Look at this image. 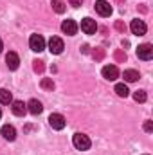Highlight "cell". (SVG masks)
<instances>
[{
    "label": "cell",
    "instance_id": "1",
    "mask_svg": "<svg viewBox=\"0 0 153 155\" xmlns=\"http://www.w3.org/2000/svg\"><path fill=\"white\" fill-rule=\"evenodd\" d=\"M72 144H74V148H76V150L86 152V150H90L92 141H90V137H88V135H85V134H74V137H72Z\"/></svg>",
    "mask_w": 153,
    "mask_h": 155
},
{
    "label": "cell",
    "instance_id": "2",
    "mask_svg": "<svg viewBox=\"0 0 153 155\" xmlns=\"http://www.w3.org/2000/svg\"><path fill=\"white\" fill-rule=\"evenodd\" d=\"M137 56L139 60H144V61H150L153 58V47L151 43H142L137 47Z\"/></svg>",
    "mask_w": 153,
    "mask_h": 155
},
{
    "label": "cell",
    "instance_id": "3",
    "mask_svg": "<svg viewBox=\"0 0 153 155\" xmlns=\"http://www.w3.org/2000/svg\"><path fill=\"white\" fill-rule=\"evenodd\" d=\"M29 47H31V51H34V52H41V51L45 49V38H43L41 35H31V38H29Z\"/></svg>",
    "mask_w": 153,
    "mask_h": 155
},
{
    "label": "cell",
    "instance_id": "4",
    "mask_svg": "<svg viewBox=\"0 0 153 155\" xmlns=\"http://www.w3.org/2000/svg\"><path fill=\"white\" fill-rule=\"evenodd\" d=\"M49 124H50L54 130H63L65 124H67V119L61 116V114H50V116H49Z\"/></svg>",
    "mask_w": 153,
    "mask_h": 155
},
{
    "label": "cell",
    "instance_id": "5",
    "mask_svg": "<svg viewBox=\"0 0 153 155\" xmlns=\"http://www.w3.org/2000/svg\"><path fill=\"white\" fill-rule=\"evenodd\" d=\"M81 31L85 33V35H96V31H97V24H96V20H92V18H83L81 20Z\"/></svg>",
    "mask_w": 153,
    "mask_h": 155
},
{
    "label": "cell",
    "instance_id": "6",
    "mask_svg": "<svg viewBox=\"0 0 153 155\" xmlns=\"http://www.w3.org/2000/svg\"><path fill=\"white\" fill-rule=\"evenodd\" d=\"M63 49H65L63 40L58 38V36H50V40H49V51H50L52 54H61Z\"/></svg>",
    "mask_w": 153,
    "mask_h": 155
},
{
    "label": "cell",
    "instance_id": "7",
    "mask_svg": "<svg viewBox=\"0 0 153 155\" xmlns=\"http://www.w3.org/2000/svg\"><path fill=\"white\" fill-rule=\"evenodd\" d=\"M130 29H132V33L133 35H137V36H142V35H146V31H148V27H146V24H144V20H132V24H130Z\"/></svg>",
    "mask_w": 153,
    "mask_h": 155
},
{
    "label": "cell",
    "instance_id": "8",
    "mask_svg": "<svg viewBox=\"0 0 153 155\" xmlns=\"http://www.w3.org/2000/svg\"><path fill=\"white\" fill-rule=\"evenodd\" d=\"M101 74H103L105 79H108V81H115L119 78V69L115 65H105L103 71H101Z\"/></svg>",
    "mask_w": 153,
    "mask_h": 155
},
{
    "label": "cell",
    "instance_id": "9",
    "mask_svg": "<svg viewBox=\"0 0 153 155\" xmlns=\"http://www.w3.org/2000/svg\"><path fill=\"white\" fill-rule=\"evenodd\" d=\"M61 31H63L67 36H74L77 33V24L74 20L67 18V20H63V24H61Z\"/></svg>",
    "mask_w": 153,
    "mask_h": 155
},
{
    "label": "cell",
    "instance_id": "10",
    "mask_svg": "<svg viewBox=\"0 0 153 155\" xmlns=\"http://www.w3.org/2000/svg\"><path fill=\"white\" fill-rule=\"evenodd\" d=\"M96 11H97L101 16H110V15H112V5H110V2H106V0H97V2H96Z\"/></svg>",
    "mask_w": 153,
    "mask_h": 155
},
{
    "label": "cell",
    "instance_id": "11",
    "mask_svg": "<svg viewBox=\"0 0 153 155\" xmlns=\"http://www.w3.org/2000/svg\"><path fill=\"white\" fill-rule=\"evenodd\" d=\"M5 63H7V67L11 69V71H16L18 67H20V58H18V54L16 52H7L5 54Z\"/></svg>",
    "mask_w": 153,
    "mask_h": 155
},
{
    "label": "cell",
    "instance_id": "12",
    "mask_svg": "<svg viewBox=\"0 0 153 155\" xmlns=\"http://www.w3.org/2000/svg\"><path fill=\"white\" fill-rule=\"evenodd\" d=\"M11 110H13V114L18 117L25 116V112H27V105L24 103V101H20V99H16V101H11Z\"/></svg>",
    "mask_w": 153,
    "mask_h": 155
},
{
    "label": "cell",
    "instance_id": "13",
    "mask_svg": "<svg viewBox=\"0 0 153 155\" xmlns=\"http://www.w3.org/2000/svg\"><path fill=\"white\" fill-rule=\"evenodd\" d=\"M0 134H2V137L5 141H15L16 139V130H15L13 124H4L2 130H0Z\"/></svg>",
    "mask_w": 153,
    "mask_h": 155
},
{
    "label": "cell",
    "instance_id": "14",
    "mask_svg": "<svg viewBox=\"0 0 153 155\" xmlns=\"http://www.w3.org/2000/svg\"><path fill=\"white\" fill-rule=\"evenodd\" d=\"M27 110H29L33 116H38V114H41V110H43V105L40 103L38 99H31V101L27 103Z\"/></svg>",
    "mask_w": 153,
    "mask_h": 155
},
{
    "label": "cell",
    "instance_id": "15",
    "mask_svg": "<svg viewBox=\"0 0 153 155\" xmlns=\"http://www.w3.org/2000/svg\"><path fill=\"white\" fill-rule=\"evenodd\" d=\"M122 78H124V81H128V83H133V81H137V79L141 78V74H139L135 69H128V71H124Z\"/></svg>",
    "mask_w": 153,
    "mask_h": 155
},
{
    "label": "cell",
    "instance_id": "16",
    "mask_svg": "<svg viewBox=\"0 0 153 155\" xmlns=\"http://www.w3.org/2000/svg\"><path fill=\"white\" fill-rule=\"evenodd\" d=\"M11 101H13L11 92H9V90H5V88H0V103H2V105H9Z\"/></svg>",
    "mask_w": 153,
    "mask_h": 155
},
{
    "label": "cell",
    "instance_id": "17",
    "mask_svg": "<svg viewBox=\"0 0 153 155\" xmlns=\"http://www.w3.org/2000/svg\"><path fill=\"white\" fill-rule=\"evenodd\" d=\"M114 90H115V94H117L119 97H126V96L130 94V90H128V87H126L124 83H117Z\"/></svg>",
    "mask_w": 153,
    "mask_h": 155
},
{
    "label": "cell",
    "instance_id": "18",
    "mask_svg": "<svg viewBox=\"0 0 153 155\" xmlns=\"http://www.w3.org/2000/svg\"><path fill=\"white\" fill-rule=\"evenodd\" d=\"M50 5H52V9H54L58 15L65 13V4H63L61 0H52V2H50Z\"/></svg>",
    "mask_w": 153,
    "mask_h": 155
},
{
    "label": "cell",
    "instance_id": "19",
    "mask_svg": "<svg viewBox=\"0 0 153 155\" xmlns=\"http://www.w3.org/2000/svg\"><path fill=\"white\" fill-rule=\"evenodd\" d=\"M133 99H135L137 103H144V101L148 99V96H146V92H144V90H137V92L133 94Z\"/></svg>",
    "mask_w": 153,
    "mask_h": 155
},
{
    "label": "cell",
    "instance_id": "20",
    "mask_svg": "<svg viewBox=\"0 0 153 155\" xmlns=\"http://www.w3.org/2000/svg\"><path fill=\"white\" fill-rule=\"evenodd\" d=\"M41 88H45V90H52V88H54V81L49 79V78H43V79H41Z\"/></svg>",
    "mask_w": 153,
    "mask_h": 155
},
{
    "label": "cell",
    "instance_id": "21",
    "mask_svg": "<svg viewBox=\"0 0 153 155\" xmlns=\"http://www.w3.org/2000/svg\"><path fill=\"white\" fill-rule=\"evenodd\" d=\"M144 130H146L148 134H151V132H153V121H150V119H148V121L144 123Z\"/></svg>",
    "mask_w": 153,
    "mask_h": 155
},
{
    "label": "cell",
    "instance_id": "22",
    "mask_svg": "<svg viewBox=\"0 0 153 155\" xmlns=\"http://www.w3.org/2000/svg\"><path fill=\"white\" fill-rule=\"evenodd\" d=\"M70 2V5H74V7H79L81 5V0H69Z\"/></svg>",
    "mask_w": 153,
    "mask_h": 155
},
{
    "label": "cell",
    "instance_id": "23",
    "mask_svg": "<svg viewBox=\"0 0 153 155\" xmlns=\"http://www.w3.org/2000/svg\"><path fill=\"white\" fill-rule=\"evenodd\" d=\"M2 49H4V43H2V40H0V52H2Z\"/></svg>",
    "mask_w": 153,
    "mask_h": 155
},
{
    "label": "cell",
    "instance_id": "24",
    "mask_svg": "<svg viewBox=\"0 0 153 155\" xmlns=\"http://www.w3.org/2000/svg\"><path fill=\"white\" fill-rule=\"evenodd\" d=\"M0 117H2V110H0Z\"/></svg>",
    "mask_w": 153,
    "mask_h": 155
}]
</instances>
